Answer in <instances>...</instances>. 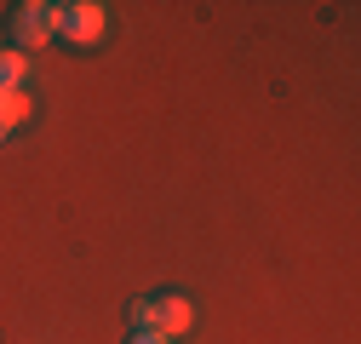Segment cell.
I'll return each instance as SVG.
<instances>
[{"label":"cell","instance_id":"6da1fadb","mask_svg":"<svg viewBox=\"0 0 361 344\" xmlns=\"http://www.w3.org/2000/svg\"><path fill=\"white\" fill-rule=\"evenodd\" d=\"M132 327L138 333H155V338H184L195 327V305L190 298H178V293H161V298H138L132 305Z\"/></svg>","mask_w":361,"mask_h":344},{"label":"cell","instance_id":"7a4b0ae2","mask_svg":"<svg viewBox=\"0 0 361 344\" xmlns=\"http://www.w3.org/2000/svg\"><path fill=\"white\" fill-rule=\"evenodd\" d=\"M12 52H35V47H47V40L58 35V6L52 0H29V6L12 12Z\"/></svg>","mask_w":361,"mask_h":344},{"label":"cell","instance_id":"3957f363","mask_svg":"<svg viewBox=\"0 0 361 344\" xmlns=\"http://www.w3.org/2000/svg\"><path fill=\"white\" fill-rule=\"evenodd\" d=\"M58 35L75 40V47H92L104 35V6L98 0H69V6H58Z\"/></svg>","mask_w":361,"mask_h":344},{"label":"cell","instance_id":"277c9868","mask_svg":"<svg viewBox=\"0 0 361 344\" xmlns=\"http://www.w3.org/2000/svg\"><path fill=\"white\" fill-rule=\"evenodd\" d=\"M29 115H35L29 92H23V86H6V92H0V133H18Z\"/></svg>","mask_w":361,"mask_h":344},{"label":"cell","instance_id":"5b68a950","mask_svg":"<svg viewBox=\"0 0 361 344\" xmlns=\"http://www.w3.org/2000/svg\"><path fill=\"white\" fill-rule=\"evenodd\" d=\"M23 69H29V58H23V52L0 47V92H6V86H23Z\"/></svg>","mask_w":361,"mask_h":344},{"label":"cell","instance_id":"8992f818","mask_svg":"<svg viewBox=\"0 0 361 344\" xmlns=\"http://www.w3.org/2000/svg\"><path fill=\"white\" fill-rule=\"evenodd\" d=\"M126 344H166V338H155V333H132Z\"/></svg>","mask_w":361,"mask_h":344},{"label":"cell","instance_id":"52a82bcc","mask_svg":"<svg viewBox=\"0 0 361 344\" xmlns=\"http://www.w3.org/2000/svg\"><path fill=\"white\" fill-rule=\"evenodd\" d=\"M0 144H6V133H0Z\"/></svg>","mask_w":361,"mask_h":344}]
</instances>
